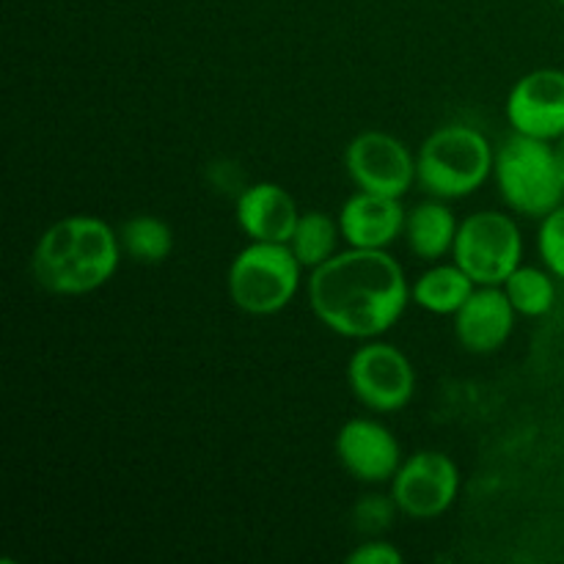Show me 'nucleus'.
I'll list each match as a JSON object with an SVG mask.
<instances>
[{
	"instance_id": "obj_15",
	"label": "nucleus",
	"mask_w": 564,
	"mask_h": 564,
	"mask_svg": "<svg viewBox=\"0 0 564 564\" xmlns=\"http://www.w3.org/2000/svg\"><path fill=\"white\" fill-rule=\"evenodd\" d=\"M457 226L460 220L452 213L449 202L430 196L405 213L402 240L413 257L424 259V262H441L444 257H452Z\"/></svg>"
},
{
	"instance_id": "obj_19",
	"label": "nucleus",
	"mask_w": 564,
	"mask_h": 564,
	"mask_svg": "<svg viewBox=\"0 0 564 564\" xmlns=\"http://www.w3.org/2000/svg\"><path fill=\"white\" fill-rule=\"evenodd\" d=\"M121 251L138 264H163L174 253V229L158 215H135L119 229Z\"/></svg>"
},
{
	"instance_id": "obj_21",
	"label": "nucleus",
	"mask_w": 564,
	"mask_h": 564,
	"mask_svg": "<svg viewBox=\"0 0 564 564\" xmlns=\"http://www.w3.org/2000/svg\"><path fill=\"white\" fill-rule=\"evenodd\" d=\"M347 562L350 564H402L405 562V556H402V551L397 549V545H391L389 540L372 538L367 540V543L358 545V549H352L350 554H347Z\"/></svg>"
},
{
	"instance_id": "obj_20",
	"label": "nucleus",
	"mask_w": 564,
	"mask_h": 564,
	"mask_svg": "<svg viewBox=\"0 0 564 564\" xmlns=\"http://www.w3.org/2000/svg\"><path fill=\"white\" fill-rule=\"evenodd\" d=\"M538 253L545 268L564 281V202L540 220Z\"/></svg>"
},
{
	"instance_id": "obj_7",
	"label": "nucleus",
	"mask_w": 564,
	"mask_h": 564,
	"mask_svg": "<svg viewBox=\"0 0 564 564\" xmlns=\"http://www.w3.org/2000/svg\"><path fill=\"white\" fill-rule=\"evenodd\" d=\"M347 386L367 411L378 416L405 411L416 397V369L391 341L367 339L347 361Z\"/></svg>"
},
{
	"instance_id": "obj_5",
	"label": "nucleus",
	"mask_w": 564,
	"mask_h": 564,
	"mask_svg": "<svg viewBox=\"0 0 564 564\" xmlns=\"http://www.w3.org/2000/svg\"><path fill=\"white\" fill-rule=\"evenodd\" d=\"M303 264L292 253L290 242L248 240L235 253L226 273L231 303L251 317H273L284 312L301 292Z\"/></svg>"
},
{
	"instance_id": "obj_17",
	"label": "nucleus",
	"mask_w": 564,
	"mask_h": 564,
	"mask_svg": "<svg viewBox=\"0 0 564 564\" xmlns=\"http://www.w3.org/2000/svg\"><path fill=\"white\" fill-rule=\"evenodd\" d=\"M341 229L339 220L330 218L323 209H308V213H301L297 218L295 231L290 237V248L297 257V262L312 273L319 264L328 262L334 253H339Z\"/></svg>"
},
{
	"instance_id": "obj_12",
	"label": "nucleus",
	"mask_w": 564,
	"mask_h": 564,
	"mask_svg": "<svg viewBox=\"0 0 564 564\" xmlns=\"http://www.w3.org/2000/svg\"><path fill=\"white\" fill-rule=\"evenodd\" d=\"M518 312L505 286H477L452 317L457 345L474 356H490L510 341Z\"/></svg>"
},
{
	"instance_id": "obj_6",
	"label": "nucleus",
	"mask_w": 564,
	"mask_h": 564,
	"mask_svg": "<svg viewBox=\"0 0 564 564\" xmlns=\"http://www.w3.org/2000/svg\"><path fill=\"white\" fill-rule=\"evenodd\" d=\"M452 259L477 281V286H501L523 264V235L516 218L499 209H479L457 226Z\"/></svg>"
},
{
	"instance_id": "obj_23",
	"label": "nucleus",
	"mask_w": 564,
	"mask_h": 564,
	"mask_svg": "<svg viewBox=\"0 0 564 564\" xmlns=\"http://www.w3.org/2000/svg\"><path fill=\"white\" fill-rule=\"evenodd\" d=\"M556 154H560V169H562V180H564V138L556 141Z\"/></svg>"
},
{
	"instance_id": "obj_1",
	"label": "nucleus",
	"mask_w": 564,
	"mask_h": 564,
	"mask_svg": "<svg viewBox=\"0 0 564 564\" xmlns=\"http://www.w3.org/2000/svg\"><path fill=\"white\" fill-rule=\"evenodd\" d=\"M408 303L411 281L389 248H347L308 273V306L341 339H380Z\"/></svg>"
},
{
	"instance_id": "obj_18",
	"label": "nucleus",
	"mask_w": 564,
	"mask_h": 564,
	"mask_svg": "<svg viewBox=\"0 0 564 564\" xmlns=\"http://www.w3.org/2000/svg\"><path fill=\"white\" fill-rule=\"evenodd\" d=\"M556 275L551 273L549 268H534V264H518L507 281L505 286L507 297H510L512 308L518 312V317H529L538 319L545 317V314L554 308L556 303Z\"/></svg>"
},
{
	"instance_id": "obj_8",
	"label": "nucleus",
	"mask_w": 564,
	"mask_h": 564,
	"mask_svg": "<svg viewBox=\"0 0 564 564\" xmlns=\"http://www.w3.org/2000/svg\"><path fill=\"white\" fill-rule=\"evenodd\" d=\"M397 510L413 521H435L455 507L463 477L457 463L441 449H419L402 460L391 479Z\"/></svg>"
},
{
	"instance_id": "obj_9",
	"label": "nucleus",
	"mask_w": 564,
	"mask_h": 564,
	"mask_svg": "<svg viewBox=\"0 0 564 564\" xmlns=\"http://www.w3.org/2000/svg\"><path fill=\"white\" fill-rule=\"evenodd\" d=\"M345 171L358 191L402 198L416 185V154L402 138L364 130L345 147Z\"/></svg>"
},
{
	"instance_id": "obj_3",
	"label": "nucleus",
	"mask_w": 564,
	"mask_h": 564,
	"mask_svg": "<svg viewBox=\"0 0 564 564\" xmlns=\"http://www.w3.org/2000/svg\"><path fill=\"white\" fill-rule=\"evenodd\" d=\"M494 160L496 149L482 130L452 121L422 141L416 152V180L427 196L457 202L494 180Z\"/></svg>"
},
{
	"instance_id": "obj_2",
	"label": "nucleus",
	"mask_w": 564,
	"mask_h": 564,
	"mask_svg": "<svg viewBox=\"0 0 564 564\" xmlns=\"http://www.w3.org/2000/svg\"><path fill=\"white\" fill-rule=\"evenodd\" d=\"M119 231L97 215H66L36 240L31 253L33 281L58 297H80L102 290L119 270Z\"/></svg>"
},
{
	"instance_id": "obj_4",
	"label": "nucleus",
	"mask_w": 564,
	"mask_h": 564,
	"mask_svg": "<svg viewBox=\"0 0 564 564\" xmlns=\"http://www.w3.org/2000/svg\"><path fill=\"white\" fill-rule=\"evenodd\" d=\"M494 185L510 213L543 220L564 202L556 143L512 132L496 147Z\"/></svg>"
},
{
	"instance_id": "obj_16",
	"label": "nucleus",
	"mask_w": 564,
	"mask_h": 564,
	"mask_svg": "<svg viewBox=\"0 0 564 564\" xmlns=\"http://www.w3.org/2000/svg\"><path fill=\"white\" fill-rule=\"evenodd\" d=\"M474 290H477V281L455 259L435 262L411 284V303L435 317H455Z\"/></svg>"
},
{
	"instance_id": "obj_24",
	"label": "nucleus",
	"mask_w": 564,
	"mask_h": 564,
	"mask_svg": "<svg viewBox=\"0 0 564 564\" xmlns=\"http://www.w3.org/2000/svg\"><path fill=\"white\" fill-rule=\"evenodd\" d=\"M556 3H564V0H556Z\"/></svg>"
},
{
	"instance_id": "obj_11",
	"label": "nucleus",
	"mask_w": 564,
	"mask_h": 564,
	"mask_svg": "<svg viewBox=\"0 0 564 564\" xmlns=\"http://www.w3.org/2000/svg\"><path fill=\"white\" fill-rule=\"evenodd\" d=\"M336 457L352 479L364 485H386L402 466L397 435L375 416L347 419L336 433Z\"/></svg>"
},
{
	"instance_id": "obj_22",
	"label": "nucleus",
	"mask_w": 564,
	"mask_h": 564,
	"mask_svg": "<svg viewBox=\"0 0 564 564\" xmlns=\"http://www.w3.org/2000/svg\"><path fill=\"white\" fill-rule=\"evenodd\" d=\"M394 512L400 510H397L391 496L389 499H383V496H367V499L356 507V518L358 521H364L361 529H367V532H380L383 527H389Z\"/></svg>"
},
{
	"instance_id": "obj_14",
	"label": "nucleus",
	"mask_w": 564,
	"mask_h": 564,
	"mask_svg": "<svg viewBox=\"0 0 564 564\" xmlns=\"http://www.w3.org/2000/svg\"><path fill=\"white\" fill-rule=\"evenodd\" d=\"M235 218L248 240L290 242L301 209L292 193L279 182H253L237 196Z\"/></svg>"
},
{
	"instance_id": "obj_10",
	"label": "nucleus",
	"mask_w": 564,
	"mask_h": 564,
	"mask_svg": "<svg viewBox=\"0 0 564 564\" xmlns=\"http://www.w3.org/2000/svg\"><path fill=\"white\" fill-rule=\"evenodd\" d=\"M507 124L518 135L556 143L564 138V69H534L507 91Z\"/></svg>"
},
{
	"instance_id": "obj_13",
	"label": "nucleus",
	"mask_w": 564,
	"mask_h": 564,
	"mask_svg": "<svg viewBox=\"0 0 564 564\" xmlns=\"http://www.w3.org/2000/svg\"><path fill=\"white\" fill-rule=\"evenodd\" d=\"M405 213L402 198L378 196V193L356 191L345 198L339 215L341 240L347 248H389L405 231Z\"/></svg>"
}]
</instances>
